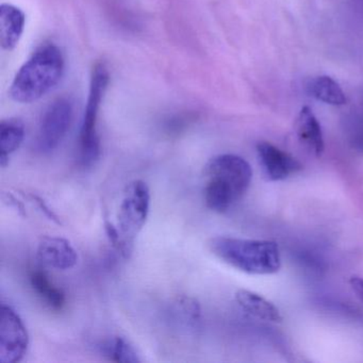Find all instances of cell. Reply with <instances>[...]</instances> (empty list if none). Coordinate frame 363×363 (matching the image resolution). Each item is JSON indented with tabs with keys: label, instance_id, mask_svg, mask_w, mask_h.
I'll return each instance as SVG.
<instances>
[{
	"label": "cell",
	"instance_id": "4fadbf2b",
	"mask_svg": "<svg viewBox=\"0 0 363 363\" xmlns=\"http://www.w3.org/2000/svg\"><path fill=\"white\" fill-rule=\"evenodd\" d=\"M25 138V125L20 118H9L0 123V165L9 164L10 155L20 148Z\"/></svg>",
	"mask_w": 363,
	"mask_h": 363
},
{
	"label": "cell",
	"instance_id": "277c9868",
	"mask_svg": "<svg viewBox=\"0 0 363 363\" xmlns=\"http://www.w3.org/2000/svg\"><path fill=\"white\" fill-rule=\"evenodd\" d=\"M109 80L107 67L103 63L95 65L79 135V162L84 167H92L101 157V140L96 130L97 118Z\"/></svg>",
	"mask_w": 363,
	"mask_h": 363
},
{
	"label": "cell",
	"instance_id": "30bf717a",
	"mask_svg": "<svg viewBox=\"0 0 363 363\" xmlns=\"http://www.w3.org/2000/svg\"><path fill=\"white\" fill-rule=\"evenodd\" d=\"M24 12L8 4L0 6V44L4 50H11L18 45L25 29Z\"/></svg>",
	"mask_w": 363,
	"mask_h": 363
},
{
	"label": "cell",
	"instance_id": "5bb4252c",
	"mask_svg": "<svg viewBox=\"0 0 363 363\" xmlns=\"http://www.w3.org/2000/svg\"><path fill=\"white\" fill-rule=\"evenodd\" d=\"M31 286L35 292L45 301L46 305L55 311H61L67 303V295L62 289L54 284L48 273L41 269L31 272Z\"/></svg>",
	"mask_w": 363,
	"mask_h": 363
},
{
	"label": "cell",
	"instance_id": "3957f363",
	"mask_svg": "<svg viewBox=\"0 0 363 363\" xmlns=\"http://www.w3.org/2000/svg\"><path fill=\"white\" fill-rule=\"evenodd\" d=\"M65 72V57L54 44L40 48L16 74L10 96L21 104L37 101L58 84Z\"/></svg>",
	"mask_w": 363,
	"mask_h": 363
},
{
	"label": "cell",
	"instance_id": "52a82bcc",
	"mask_svg": "<svg viewBox=\"0 0 363 363\" xmlns=\"http://www.w3.org/2000/svg\"><path fill=\"white\" fill-rule=\"evenodd\" d=\"M73 106L67 99L52 101L44 112L38 135V147L50 152L58 147L71 126Z\"/></svg>",
	"mask_w": 363,
	"mask_h": 363
},
{
	"label": "cell",
	"instance_id": "7c38bea8",
	"mask_svg": "<svg viewBox=\"0 0 363 363\" xmlns=\"http://www.w3.org/2000/svg\"><path fill=\"white\" fill-rule=\"evenodd\" d=\"M235 297L238 305L250 315L265 322H282L280 310L272 301H267L258 293L241 289L237 291Z\"/></svg>",
	"mask_w": 363,
	"mask_h": 363
},
{
	"label": "cell",
	"instance_id": "ac0fdd59",
	"mask_svg": "<svg viewBox=\"0 0 363 363\" xmlns=\"http://www.w3.org/2000/svg\"><path fill=\"white\" fill-rule=\"evenodd\" d=\"M31 199H33L35 203H37L38 207L41 209V211L48 216L50 220H54V222L58 223L60 224V220H59L58 216H56L54 211L48 207V203H45L44 199H42L41 197L37 196V195H31Z\"/></svg>",
	"mask_w": 363,
	"mask_h": 363
},
{
	"label": "cell",
	"instance_id": "9a60e30c",
	"mask_svg": "<svg viewBox=\"0 0 363 363\" xmlns=\"http://www.w3.org/2000/svg\"><path fill=\"white\" fill-rule=\"evenodd\" d=\"M310 95L322 103L331 106H343L347 103L345 93L337 82L329 76H320L310 82Z\"/></svg>",
	"mask_w": 363,
	"mask_h": 363
},
{
	"label": "cell",
	"instance_id": "5b68a950",
	"mask_svg": "<svg viewBox=\"0 0 363 363\" xmlns=\"http://www.w3.org/2000/svg\"><path fill=\"white\" fill-rule=\"evenodd\" d=\"M150 209V191L143 180L127 184L118 211V230L129 250L147 222Z\"/></svg>",
	"mask_w": 363,
	"mask_h": 363
},
{
	"label": "cell",
	"instance_id": "6da1fadb",
	"mask_svg": "<svg viewBox=\"0 0 363 363\" xmlns=\"http://www.w3.org/2000/svg\"><path fill=\"white\" fill-rule=\"evenodd\" d=\"M252 179V167L245 159L233 154L214 157L205 167L206 206L225 213L246 194Z\"/></svg>",
	"mask_w": 363,
	"mask_h": 363
},
{
	"label": "cell",
	"instance_id": "7a4b0ae2",
	"mask_svg": "<svg viewBox=\"0 0 363 363\" xmlns=\"http://www.w3.org/2000/svg\"><path fill=\"white\" fill-rule=\"evenodd\" d=\"M208 246L223 262L250 275H272L281 267L279 247L269 240L216 237Z\"/></svg>",
	"mask_w": 363,
	"mask_h": 363
},
{
	"label": "cell",
	"instance_id": "ba28073f",
	"mask_svg": "<svg viewBox=\"0 0 363 363\" xmlns=\"http://www.w3.org/2000/svg\"><path fill=\"white\" fill-rule=\"evenodd\" d=\"M257 154L263 174L269 182H281L303 169L296 158L269 142H259Z\"/></svg>",
	"mask_w": 363,
	"mask_h": 363
},
{
	"label": "cell",
	"instance_id": "2e32d148",
	"mask_svg": "<svg viewBox=\"0 0 363 363\" xmlns=\"http://www.w3.org/2000/svg\"><path fill=\"white\" fill-rule=\"evenodd\" d=\"M104 356L114 362L137 363L141 362L139 354L127 340L122 337H116L109 340L101 346Z\"/></svg>",
	"mask_w": 363,
	"mask_h": 363
},
{
	"label": "cell",
	"instance_id": "d6986e66",
	"mask_svg": "<svg viewBox=\"0 0 363 363\" xmlns=\"http://www.w3.org/2000/svg\"><path fill=\"white\" fill-rule=\"evenodd\" d=\"M348 282H350L352 292L363 303V278L359 277V276H352Z\"/></svg>",
	"mask_w": 363,
	"mask_h": 363
},
{
	"label": "cell",
	"instance_id": "8fae6325",
	"mask_svg": "<svg viewBox=\"0 0 363 363\" xmlns=\"http://www.w3.org/2000/svg\"><path fill=\"white\" fill-rule=\"evenodd\" d=\"M295 129L299 141L307 146L316 157L322 156L325 150L322 127L313 111L307 106L301 108L295 123Z\"/></svg>",
	"mask_w": 363,
	"mask_h": 363
},
{
	"label": "cell",
	"instance_id": "9c48e42d",
	"mask_svg": "<svg viewBox=\"0 0 363 363\" xmlns=\"http://www.w3.org/2000/svg\"><path fill=\"white\" fill-rule=\"evenodd\" d=\"M40 261L58 271H67L77 264L78 255L71 242L59 237H44L38 246Z\"/></svg>",
	"mask_w": 363,
	"mask_h": 363
},
{
	"label": "cell",
	"instance_id": "8992f818",
	"mask_svg": "<svg viewBox=\"0 0 363 363\" xmlns=\"http://www.w3.org/2000/svg\"><path fill=\"white\" fill-rule=\"evenodd\" d=\"M29 346V335L20 314L3 303L0 310V362L18 363Z\"/></svg>",
	"mask_w": 363,
	"mask_h": 363
},
{
	"label": "cell",
	"instance_id": "e0dca14e",
	"mask_svg": "<svg viewBox=\"0 0 363 363\" xmlns=\"http://www.w3.org/2000/svg\"><path fill=\"white\" fill-rule=\"evenodd\" d=\"M174 312L182 325L190 329H197L201 326V305L193 297L182 296L174 303Z\"/></svg>",
	"mask_w": 363,
	"mask_h": 363
}]
</instances>
